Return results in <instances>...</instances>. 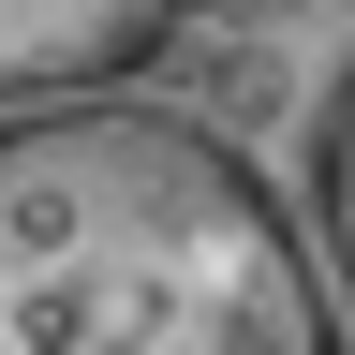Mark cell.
<instances>
[{
	"label": "cell",
	"instance_id": "obj_2",
	"mask_svg": "<svg viewBox=\"0 0 355 355\" xmlns=\"http://www.w3.org/2000/svg\"><path fill=\"white\" fill-rule=\"evenodd\" d=\"M193 0H0V119L15 104H74V89H133L178 44Z\"/></svg>",
	"mask_w": 355,
	"mask_h": 355
},
{
	"label": "cell",
	"instance_id": "obj_1",
	"mask_svg": "<svg viewBox=\"0 0 355 355\" xmlns=\"http://www.w3.org/2000/svg\"><path fill=\"white\" fill-rule=\"evenodd\" d=\"M0 355H355L311 207L148 89L0 119Z\"/></svg>",
	"mask_w": 355,
	"mask_h": 355
},
{
	"label": "cell",
	"instance_id": "obj_3",
	"mask_svg": "<svg viewBox=\"0 0 355 355\" xmlns=\"http://www.w3.org/2000/svg\"><path fill=\"white\" fill-rule=\"evenodd\" d=\"M296 193H311V252H326V282H340V311H355V60L326 74V104H311Z\"/></svg>",
	"mask_w": 355,
	"mask_h": 355
}]
</instances>
